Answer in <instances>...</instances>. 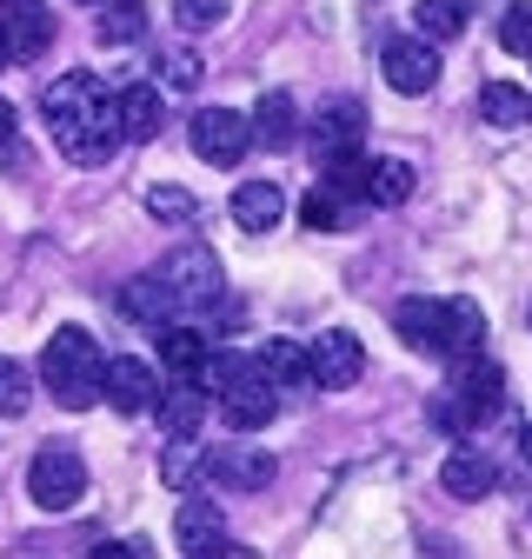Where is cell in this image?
I'll return each mask as SVG.
<instances>
[{
    "label": "cell",
    "mask_w": 532,
    "mask_h": 559,
    "mask_svg": "<svg viewBox=\"0 0 532 559\" xmlns=\"http://www.w3.org/2000/svg\"><path fill=\"white\" fill-rule=\"evenodd\" d=\"M280 214H287V193H280L274 180H246V187L233 193V221H240L246 234H266V227H280Z\"/></svg>",
    "instance_id": "obj_19"
},
{
    "label": "cell",
    "mask_w": 532,
    "mask_h": 559,
    "mask_svg": "<svg viewBox=\"0 0 532 559\" xmlns=\"http://www.w3.org/2000/svg\"><path fill=\"white\" fill-rule=\"evenodd\" d=\"M160 273H167V287L180 294V313H186V307H214V300H220V260H214V253H200V247L173 253Z\"/></svg>",
    "instance_id": "obj_12"
},
{
    "label": "cell",
    "mask_w": 532,
    "mask_h": 559,
    "mask_svg": "<svg viewBox=\"0 0 532 559\" xmlns=\"http://www.w3.org/2000/svg\"><path fill=\"white\" fill-rule=\"evenodd\" d=\"M493 460L480 453V447H459V453H446V466H439V486H446V493L452 500H486L493 493Z\"/></svg>",
    "instance_id": "obj_17"
},
{
    "label": "cell",
    "mask_w": 532,
    "mask_h": 559,
    "mask_svg": "<svg viewBox=\"0 0 532 559\" xmlns=\"http://www.w3.org/2000/svg\"><path fill=\"white\" fill-rule=\"evenodd\" d=\"M480 120L486 127H525L532 120V94L512 87V81H486L480 87Z\"/></svg>",
    "instance_id": "obj_24"
},
{
    "label": "cell",
    "mask_w": 532,
    "mask_h": 559,
    "mask_svg": "<svg viewBox=\"0 0 532 559\" xmlns=\"http://www.w3.org/2000/svg\"><path fill=\"white\" fill-rule=\"evenodd\" d=\"M160 67H167V87H173V94L200 87V53H186V47H180V53H167Z\"/></svg>",
    "instance_id": "obj_34"
},
{
    "label": "cell",
    "mask_w": 532,
    "mask_h": 559,
    "mask_svg": "<svg viewBox=\"0 0 532 559\" xmlns=\"http://www.w3.org/2000/svg\"><path fill=\"white\" fill-rule=\"evenodd\" d=\"M519 453H525V466H532V427H525V433H519Z\"/></svg>",
    "instance_id": "obj_36"
},
{
    "label": "cell",
    "mask_w": 532,
    "mask_h": 559,
    "mask_svg": "<svg viewBox=\"0 0 532 559\" xmlns=\"http://www.w3.org/2000/svg\"><path fill=\"white\" fill-rule=\"evenodd\" d=\"M207 466H214L220 486H233V493H259V486L274 479V453L266 447H220Z\"/></svg>",
    "instance_id": "obj_16"
},
{
    "label": "cell",
    "mask_w": 532,
    "mask_h": 559,
    "mask_svg": "<svg viewBox=\"0 0 532 559\" xmlns=\"http://www.w3.org/2000/svg\"><path fill=\"white\" fill-rule=\"evenodd\" d=\"M173 546L193 552V559L233 552V546H227V520H220V507H214V500H180V513H173Z\"/></svg>",
    "instance_id": "obj_13"
},
{
    "label": "cell",
    "mask_w": 532,
    "mask_h": 559,
    "mask_svg": "<svg viewBox=\"0 0 532 559\" xmlns=\"http://www.w3.org/2000/svg\"><path fill=\"white\" fill-rule=\"evenodd\" d=\"M94 8H100V0H94Z\"/></svg>",
    "instance_id": "obj_39"
},
{
    "label": "cell",
    "mask_w": 532,
    "mask_h": 559,
    "mask_svg": "<svg viewBox=\"0 0 532 559\" xmlns=\"http://www.w3.org/2000/svg\"><path fill=\"white\" fill-rule=\"evenodd\" d=\"M27 493L40 513H74L81 493H87V460L74 447H40L34 466H27Z\"/></svg>",
    "instance_id": "obj_6"
},
{
    "label": "cell",
    "mask_w": 532,
    "mask_h": 559,
    "mask_svg": "<svg viewBox=\"0 0 532 559\" xmlns=\"http://www.w3.org/2000/svg\"><path fill=\"white\" fill-rule=\"evenodd\" d=\"M40 107H47V127H53V147L74 167H107L120 154V140H126L120 133V100H107L94 74H60L40 94Z\"/></svg>",
    "instance_id": "obj_1"
},
{
    "label": "cell",
    "mask_w": 532,
    "mask_h": 559,
    "mask_svg": "<svg viewBox=\"0 0 532 559\" xmlns=\"http://www.w3.org/2000/svg\"><path fill=\"white\" fill-rule=\"evenodd\" d=\"M253 147V120L233 114V107H200L193 114V154L214 160V167H240Z\"/></svg>",
    "instance_id": "obj_9"
},
{
    "label": "cell",
    "mask_w": 532,
    "mask_h": 559,
    "mask_svg": "<svg viewBox=\"0 0 532 559\" xmlns=\"http://www.w3.org/2000/svg\"><path fill=\"white\" fill-rule=\"evenodd\" d=\"M253 140H266L274 154L300 140V107H293V94H287V87L259 94V107H253Z\"/></svg>",
    "instance_id": "obj_18"
},
{
    "label": "cell",
    "mask_w": 532,
    "mask_h": 559,
    "mask_svg": "<svg viewBox=\"0 0 532 559\" xmlns=\"http://www.w3.org/2000/svg\"><path fill=\"white\" fill-rule=\"evenodd\" d=\"M0 67H8V40H0Z\"/></svg>",
    "instance_id": "obj_37"
},
{
    "label": "cell",
    "mask_w": 532,
    "mask_h": 559,
    "mask_svg": "<svg viewBox=\"0 0 532 559\" xmlns=\"http://www.w3.org/2000/svg\"><path fill=\"white\" fill-rule=\"evenodd\" d=\"M100 393H107V406L113 413H147L154 406V393H160V380H154V367L147 360H107V380H100Z\"/></svg>",
    "instance_id": "obj_14"
},
{
    "label": "cell",
    "mask_w": 532,
    "mask_h": 559,
    "mask_svg": "<svg viewBox=\"0 0 532 559\" xmlns=\"http://www.w3.org/2000/svg\"><path fill=\"white\" fill-rule=\"evenodd\" d=\"M207 380H214V400H220V419L233 433H266L280 413V386L266 380L259 360H233V354H214L207 360Z\"/></svg>",
    "instance_id": "obj_4"
},
{
    "label": "cell",
    "mask_w": 532,
    "mask_h": 559,
    "mask_svg": "<svg viewBox=\"0 0 532 559\" xmlns=\"http://www.w3.org/2000/svg\"><path fill=\"white\" fill-rule=\"evenodd\" d=\"M259 367H266V380L274 386H313V360H306V346H293V340H266L259 346Z\"/></svg>",
    "instance_id": "obj_23"
},
{
    "label": "cell",
    "mask_w": 532,
    "mask_h": 559,
    "mask_svg": "<svg viewBox=\"0 0 532 559\" xmlns=\"http://www.w3.org/2000/svg\"><path fill=\"white\" fill-rule=\"evenodd\" d=\"M300 221H306L313 234H332V227H340V193H332V187H313V193L300 200Z\"/></svg>",
    "instance_id": "obj_31"
},
{
    "label": "cell",
    "mask_w": 532,
    "mask_h": 559,
    "mask_svg": "<svg viewBox=\"0 0 532 559\" xmlns=\"http://www.w3.org/2000/svg\"><path fill=\"white\" fill-rule=\"evenodd\" d=\"M379 67H386V87H392V94L420 100V94H433V81H439V47H433L426 34H399V40H386Z\"/></svg>",
    "instance_id": "obj_8"
},
{
    "label": "cell",
    "mask_w": 532,
    "mask_h": 559,
    "mask_svg": "<svg viewBox=\"0 0 532 559\" xmlns=\"http://www.w3.org/2000/svg\"><path fill=\"white\" fill-rule=\"evenodd\" d=\"M392 333L413 346V354H480V333H486V313L473 300H399L392 307Z\"/></svg>",
    "instance_id": "obj_2"
},
{
    "label": "cell",
    "mask_w": 532,
    "mask_h": 559,
    "mask_svg": "<svg viewBox=\"0 0 532 559\" xmlns=\"http://www.w3.org/2000/svg\"><path fill=\"white\" fill-rule=\"evenodd\" d=\"M306 360H313V386L340 393V386H360V373H366V346H360L347 326H326V333L306 346Z\"/></svg>",
    "instance_id": "obj_10"
},
{
    "label": "cell",
    "mask_w": 532,
    "mask_h": 559,
    "mask_svg": "<svg viewBox=\"0 0 532 559\" xmlns=\"http://www.w3.org/2000/svg\"><path fill=\"white\" fill-rule=\"evenodd\" d=\"M8 140H14V107L0 100V147H8Z\"/></svg>",
    "instance_id": "obj_35"
},
{
    "label": "cell",
    "mask_w": 532,
    "mask_h": 559,
    "mask_svg": "<svg viewBox=\"0 0 532 559\" xmlns=\"http://www.w3.org/2000/svg\"><path fill=\"white\" fill-rule=\"evenodd\" d=\"M525 326H532V313H525Z\"/></svg>",
    "instance_id": "obj_38"
},
{
    "label": "cell",
    "mask_w": 532,
    "mask_h": 559,
    "mask_svg": "<svg viewBox=\"0 0 532 559\" xmlns=\"http://www.w3.org/2000/svg\"><path fill=\"white\" fill-rule=\"evenodd\" d=\"M160 120H167L160 87H126L120 94V133L126 140H160Z\"/></svg>",
    "instance_id": "obj_22"
},
{
    "label": "cell",
    "mask_w": 532,
    "mask_h": 559,
    "mask_svg": "<svg viewBox=\"0 0 532 559\" xmlns=\"http://www.w3.org/2000/svg\"><path fill=\"white\" fill-rule=\"evenodd\" d=\"M366 200L373 206H407L413 200V167L407 160H366Z\"/></svg>",
    "instance_id": "obj_26"
},
{
    "label": "cell",
    "mask_w": 532,
    "mask_h": 559,
    "mask_svg": "<svg viewBox=\"0 0 532 559\" xmlns=\"http://www.w3.org/2000/svg\"><path fill=\"white\" fill-rule=\"evenodd\" d=\"M147 214H154V221H193V193H180V187H154V193H147Z\"/></svg>",
    "instance_id": "obj_33"
},
{
    "label": "cell",
    "mask_w": 532,
    "mask_h": 559,
    "mask_svg": "<svg viewBox=\"0 0 532 559\" xmlns=\"http://www.w3.org/2000/svg\"><path fill=\"white\" fill-rule=\"evenodd\" d=\"M360 127H366L360 100H332V107L313 120V147H319V160H326V154H340V147H360Z\"/></svg>",
    "instance_id": "obj_21"
},
{
    "label": "cell",
    "mask_w": 532,
    "mask_h": 559,
    "mask_svg": "<svg viewBox=\"0 0 532 559\" xmlns=\"http://www.w3.org/2000/svg\"><path fill=\"white\" fill-rule=\"evenodd\" d=\"M100 380H107V360H100V346L87 326H60L47 340V354H40V386L53 393V406L66 413H87L100 400Z\"/></svg>",
    "instance_id": "obj_3"
},
{
    "label": "cell",
    "mask_w": 532,
    "mask_h": 559,
    "mask_svg": "<svg viewBox=\"0 0 532 559\" xmlns=\"http://www.w3.org/2000/svg\"><path fill=\"white\" fill-rule=\"evenodd\" d=\"M0 40H8V60H34L53 40V14L40 0H0Z\"/></svg>",
    "instance_id": "obj_11"
},
{
    "label": "cell",
    "mask_w": 532,
    "mask_h": 559,
    "mask_svg": "<svg viewBox=\"0 0 532 559\" xmlns=\"http://www.w3.org/2000/svg\"><path fill=\"white\" fill-rule=\"evenodd\" d=\"M207 413H214V393H207V380H200V373H180L173 386H160V393H154L160 440H173V447H186L200 427H207Z\"/></svg>",
    "instance_id": "obj_7"
},
{
    "label": "cell",
    "mask_w": 532,
    "mask_h": 559,
    "mask_svg": "<svg viewBox=\"0 0 532 559\" xmlns=\"http://www.w3.org/2000/svg\"><path fill=\"white\" fill-rule=\"evenodd\" d=\"M326 187L340 193V200H366V160H360V147L326 154Z\"/></svg>",
    "instance_id": "obj_29"
},
{
    "label": "cell",
    "mask_w": 532,
    "mask_h": 559,
    "mask_svg": "<svg viewBox=\"0 0 532 559\" xmlns=\"http://www.w3.org/2000/svg\"><path fill=\"white\" fill-rule=\"evenodd\" d=\"M27 406H34V373L14 354H0V419H21Z\"/></svg>",
    "instance_id": "obj_28"
},
{
    "label": "cell",
    "mask_w": 532,
    "mask_h": 559,
    "mask_svg": "<svg viewBox=\"0 0 532 559\" xmlns=\"http://www.w3.org/2000/svg\"><path fill=\"white\" fill-rule=\"evenodd\" d=\"M94 34H100V47H126V40H141V34H147V8H141V0H100Z\"/></svg>",
    "instance_id": "obj_25"
},
{
    "label": "cell",
    "mask_w": 532,
    "mask_h": 559,
    "mask_svg": "<svg viewBox=\"0 0 532 559\" xmlns=\"http://www.w3.org/2000/svg\"><path fill=\"white\" fill-rule=\"evenodd\" d=\"M233 14V0H173V21L186 27V34H207V27H220Z\"/></svg>",
    "instance_id": "obj_30"
},
{
    "label": "cell",
    "mask_w": 532,
    "mask_h": 559,
    "mask_svg": "<svg viewBox=\"0 0 532 559\" xmlns=\"http://www.w3.org/2000/svg\"><path fill=\"white\" fill-rule=\"evenodd\" d=\"M120 313L141 320V326H167L180 313V294L167 287V273H141V280H126V287H120Z\"/></svg>",
    "instance_id": "obj_15"
},
{
    "label": "cell",
    "mask_w": 532,
    "mask_h": 559,
    "mask_svg": "<svg viewBox=\"0 0 532 559\" xmlns=\"http://www.w3.org/2000/svg\"><path fill=\"white\" fill-rule=\"evenodd\" d=\"M160 360L173 367V373H207V360H214V333H200V326H160Z\"/></svg>",
    "instance_id": "obj_20"
},
{
    "label": "cell",
    "mask_w": 532,
    "mask_h": 559,
    "mask_svg": "<svg viewBox=\"0 0 532 559\" xmlns=\"http://www.w3.org/2000/svg\"><path fill=\"white\" fill-rule=\"evenodd\" d=\"M506 406V373L493 360H473V354H459L452 367V406H439V419L452 433H473L480 419H493Z\"/></svg>",
    "instance_id": "obj_5"
},
{
    "label": "cell",
    "mask_w": 532,
    "mask_h": 559,
    "mask_svg": "<svg viewBox=\"0 0 532 559\" xmlns=\"http://www.w3.org/2000/svg\"><path fill=\"white\" fill-rule=\"evenodd\" d=\"M499 47H506V53H532V0H512V8H506Z\"/></svg>",
    "instance_id": "obj_32"
},
{
    "label": "cell",
    "mask_w": 532,
    "mask_h": 559,
    "mask_svg": "<svg viewBox=\"0 0 532 559\" xmlns=\"http://www.w3.org/2000/svg\"><path fill=\"white\" fill-rule=\"evenodd\" d=\"M466 14H473L466 0H420V8H413V27L439 47V40H459V34H466Z\"/></svg>",
    "instance_id": "obj_27"
}]
</instances>
